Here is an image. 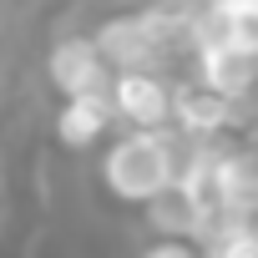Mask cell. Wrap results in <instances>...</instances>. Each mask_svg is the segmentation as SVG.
<instances>
[{"instance_id":"obj_1","label":"cell","mask_w":258,"mask_h":258,"mask_svg":"<svg viewBox=\"0 0 258 258\" xmlns=\"http://www.w3.org/2000/svg\"><path fill=\"white\" fill-rule=\"evenodd\" d=\"M106 187L126 203H152L177 187V152L167 132H132L106 152Z\"/></svg>"},{"instance_id":"obj_2","label":"cell","mask_w":258,"mask_h":258,"mask_svg":"<svg viewBox=\"0 0 258 258\" xmlns=\"http://www.w3.org/2000/svg\"><path fill=\"white\" fill-rule=\"evenodd\" d=\"M46 71H51V86L66 91V96H96V91H106V56L86 36L56 41L51 56H46Z\"/></svg>"},{"instance_id":"obj_3","label":"cell","mask_w":258,"mask_h":258,"mask_svg":"<svg viewBox=\"0 0 258 258\" xmlns=\"http://www.w3.org/2000/svg\"><path fill=\"white\" fill-rule=\"evenodd\" d=\"M162 36H167V21H162V16H126V21L101 26L96 46H101L106 66H121V71H147V61H152V51L162 46Z\"/></svg>"},{"instance_id":"obj_4","label":"cell","mask_w":258,"mask_h":258,"mask_svg":"<svg viewBox=\"0 0 258 258\" xmlns=\"http://www.w3.org/2000/svg\"><path fill=\"white\" fill-rule=\"evenodd\" d=\"M111 106L132 121L137 132H157V126L172 116V91L152 71H121L111 81Z\"/></svg>"},{"instance_id":"obj_5","label":"cell","mask_w":258,"mask_h":258,"mask_svg":"<svg viewBox=\"0 0 258 258\" xmlns=\"http://www.w3.org/2000/svg\"><path fill=\"white\" fill-rule=\"evenodd\" d=\"M172 116L182 121V132L208 137V132H218V126H228L233 101H228L223 91H213L208 81H187V86L172 91Z\"/></svg>"},{"instance_id":"obj_6","label":"cell","mask_w":258,"mask_h":258,"mask_svg":"<svg viewBox=\"0 0 258 258\" xmlns=\"http://www.w3.org/2000/svg\"><path fill=\"white\" fill-rule=\"evenodd\" d=\"M198 66H203V76H198V81H208V86H213V91H223L228 101H233V96H243V91L253 86V76H258V56H248V51H238V46H228V41L203 46Z\"/></svg>"},{"instance_id":"obj_7","label":"cell","mask_w":258,"mask_h":258,"mask_svg":"<svg viewBox=\"0 0 258 258\" xmlns=\"http://www.w3.org/2000/svg\"><path fill=\"white\" fill-rule=\"evenodd\" d=\"M111 91H96V96H66L61 116H56V137L66 147H91L101 132H106V121H111Z\"/></svg>"},{"instance_id":"obj_8","label":"cell","mask_w":258,"mask_h":258,"mask_svg":"<svg viewBox=\"0 0 258 258\" xmlns=\"http://www.w3.org/2000/svg\"><path fill=\"white\" fill-rule=\"evenodd\" d=\"M152 218H157L162 233H198L203 228V203H198V192L187 182H177L162 198H152Z\"/></svg>"},{"instance_id":"obj_9","label":"cell","mask_w":258,"mask_h":258,"mask_svg":"<svg viewBox=\"0 0 258 258\" xmlns=\"http://www.w3.org/2000/svg\"><path fill=\"white\" fill-rule=\"evenodd\" d=\"M218 16H223V41L258 56V0H238V6H228Z\"/></svg>"},{"instance_id":"obj_10","label":"cell","mask_w":258,"mask_h":258,"mask_svg":"<svg viewBox=\"0 0 258 258\" xmlns=\"http://www.w3.org/2000/svg\"><path fill=\"white\" fill-rule=\"evenodd\" d=\"M213 258H258V233L233 228L228 238H218V243H213Z\"/></svg>"},{"instance_id":"obj_11","label":"cell","mask_w":258,"mask_h":258,"mask_svg":"<svg viewBox=\"0 0 258 258\" xmlns=\"http://www.w3.org/2000/svg\"><path fill=\"white\" fill-rule=\"evenodd\" d=\"M147 258H187V253H182L177 243H167V248H157V253H147Z\"/></svg>"},{"instance_id":"obj_12","label":"cell","mask_w":258,"mask_h":258,"mask_svg":"<svg viewBox=\"0 0 258 258\" xmlns=\"http://www.w3.org/2000/svg\"><path fill=\"white\" fill-rule=\"evenodd\" d=\"M208 11H228V6H238V0H203Z\"/></svg>"}]
</instances>
